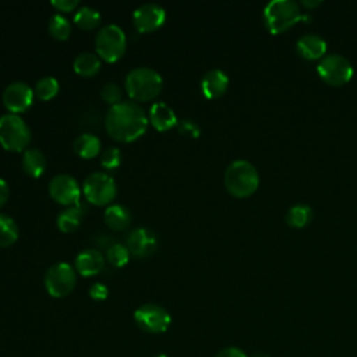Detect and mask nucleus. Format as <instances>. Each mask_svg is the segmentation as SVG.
Segmentation results:
<instances>
[{
  "label": "nucleus",
  "mask_w": 357,
  "mask_h": 357,
  "mask_svg": "<svg viewBox=\"0 0 357 357\" xmlns=\"http://www.w3.org/2000/svg\"><path fill=\"white\" fill-rule=\"evenodd\" d=\"M148 124V114L134 100H121L110 106L105 117L107 134L120 142H131L139 138L146 131Z\"/></svg>",
  "instance_id": "1"
},
{
  "label": "nucleus",
  "mask_w": 357,
  "mask_h": 357,
  "mask_svg": "<svg viewBox=\"0 0 357 357\" xmlns=\"http://www.w3.org/2000/svg\"><path fill=\"white\" fill-rule=\"evenodd\" d=\"M262 20L272 35H279L300 21H308L310 17L301 13L300 3L293 0H272L264 7Z\"/></svg>",
  "instance_id": "2"
},
{
  "label": "nucleus",
  "mask_w": 357,
  "mask_h": 357,
  "mask_svg": "<svg viewBox=\"0 0 357 357\" xmlns=\"http://www.w3.org/2000/svg\"><path fill=\"white\" fill-rule=\"evenodd\" d=\"M223 181L226 190L233 197L245 198L257 191L259 185V174L251 162L245 159H236L227 165Z\"/></svg>",
  "instance_id": "3"
},
{
  "label": "nucleus",
  "mask_w": 357,
  "mask_h": 357,
  "mask_svg": "<svg viewBox=\"0 0 357 357\" xmlns=\"http://www.w3.org/2000/svg\"><path fill=\"white\" fill-rule=\"evenodd\" d=\"M162 75L151 67H134L124 79V88L134 102H148L156 98L162 89Z\"/></svg>",
  "instance_id": "4"
},
{
  "label": "nucleus",
  "mask_w": 357,
  "mask_h": 357,
  "mask_svg": "<svg viewBox=\"0 0 357 357\" xmlns=\"http://www.w3.org/2000/svg\"><path fill=\"white\" fill-rule=\"evenodd\" d=\"M29 142L31 128L20 114L4 113L0 116V144L4 149L25 151Z\"/></svg>",
  "instance_id": "5"
},
{
  "label": "nucleus",
  "mask_w": 357,
  "mask_h": 357,
  "mask_svg": "<svg viewBox=\"0 0 357 357\" xmlns=\"http://www.w3.org/2000/svg\"><path fill=\"white\" fill-rule=\"evenodd\" d=\"M127 38L121 26L117 24L103 25L95 36L96 54L109 63L117 61L126 52Z\"/></svg>",
  "instance_id": "6"
},
{
  "label": "nucleus",
  "mask_w": 357,
  "mask_h": 357,
  "mask_svg": "<svg viewBox=\"0 0 357 357\" xmlns=\"http://www.w3.org/2000/svg\"><path fill=\"white\" fill-rule=\"evenodd\" d=\"M82 192L88 202L102 206L110 204L116 194L117 185L114 178L106 172H93L82 183Z\"/></svg>",
  "instance_id": "7"
},
{
  "label": "nucleus",
  "mask_w": 357,
  "mask_h": 357,
  "mask_svg": "<svg viewBox=\"0 0 357 357\" xmlns=\"http://www.w3.org/2000/svg\"><path fill=\"white\" fill-rule=\"evenodd\" d=\"M317 73L326 84L339 86L351 79L354 68L344 56L339 53H328L319 60Z\"/></svg>",
  "instance_id": "8"
},
{
  "label": "nucleus",
  "mask_w": 357,
  "mask_h": 357,
  "mask_svg": "<svg viewBox=\"0 0 357 357\" xmlns=\"http://www.w3.org/2000/svg\"><path fill=\"white\" fill-rule=\"evenodd\" d=\"M77 283L75 269L68 262H57L53 264L45 272L43 284L46 291L52 297H66L70 294Z\"/></svg>",
  "instance_id": "9"
},
{
  "label": "nucleus",
  "mask_w": 357,
  "mask_h": 357,
  "mask_svg": "<svg viewBox=\"0 0 357 357\" xmlns=\"http://www.w3.org/2000/svg\"><path fill=\"white\" fill-rule=\"evenodd\" d=\"M135 324L145 332L162 333L172 324V317L166 308L159 304L148 303L138 307L134 312Z\"/></svg>",
  "instance_id": "10"
},
{
  "label": "nucleus",
  "mask_w": 357,
  "mask_h": 357,
  "mask_svg": "<svg viewBox=\"0 0 357 357\" xmlns=\"http://www.w3.org/2000/svg\"><path fill=\"white\" fill-rule=\"evenodd\" d=\"M49 194L60 205L74 206L79 204L81 187L77 178L68 173H59L49 183Z\"/></svg>",
  "instance_id": "11"
},
{
  "label": "nucleus",
  "mask_w": 357,
  "mask_h": 357,
  "mask_svg": "<svg viewBox=\"0 0 357 357\" xmlns=\"http://www.w3.org/2000/svg\"><path fill=\"white\" fill-rule=\"evenodd\" d=\"M166 21V10L158 3H144L132 13V22L138 32L146 33L160 28Z\"/></svg>",
  "instance_id": "12"
},
{
  "label": "nucleus",
  "mask_w": 357,
  "mask_h": 357,
  "mask_svg": "<svg viewBox=\"0 0 357 357\" xmlns=\"http://www.w3.org/2000/svg\"><path fill=\"white\" fill-rule=\"evenodd\" d=\"M35 93L33 89L24 81L10 82L3 91V103L8 113H21L31 107Z\"/></svg>",
  "instance_id": "13"
},
{
  "label": "nucleus",
  "mask_w": 357,
  "mask_h": 357,
  "mask_svg": "<svg viewBox=\"0 0 357 357\" xmlns=\"http://www.w3.org/2000/svg\"><path fill=\"white\" fill-rule=\"evenodd\" d=\"M158 236L153 230L148 227H137L127 236V248L130 254L138 258L148 257L158 248Z\"/></svg>",
  "instance_id": "14"
},
{
  "label": "nucleus",
  "mask_w": 357,
  "mask_h": 357,
  "mask_svg": "<svg viewBox=\"0 0 357 357\" xmlns=\"http://www.w3.org/2000/svg\"><path fill=\"white\" fill-rule=\"evenodd\" d=\"M296 52L305 60H321L326 54V40L317 33H305L296 42Z\"/></svg>",
  "instance_id": "15"
},
{
  "label": "nucleus",
  "mask_w": 357,
  "mask_h": 357,
  "mask_svg": "<svg viewBox=\"0 0 357 357\" xmlns=\"http://www.w3.org/2000/svg\"><path fill=\"white\" fill-rule=\"evenodd\" d=\"M74 268L82 276L98 275L105 268V257L96 248H86L75 257Z\"/></svg>",
  "instance_id": "16"
},
{
  "label": "nucleus",
  "mask_w": 357,
  "mask_h": 357,
  "mask_svg": "<svg viewBox=\"0 0 357 357\" xmlns=\"http://www.w3.org/2000/svg\"><path fill=\"white\" fill-rule=\"evenodd\" d=\"M229 86V77L220 68H212L206 71L201 78V91L208 99H216L222 96Z\"/></svg>",
  "instance_id": "17"
},
{
  "label": "nucleus",
  "mask_w": 357,
  "mask_h": 357,
  "mask_svg": "<svg viewBox=\"0 0 357 357\" xmlns=\"http://www.w3.org/2000/svg\"><path fill=\"white\" fill-rule=\"evenodd\" d=\"M148 119H149V123L158 131H167L173 126H177V123H178L174 110L165 102L152 103L149 107Z\"/></svg>",
  "instance_id": "18"
},
{
  "label": "nucleus",
  "mask_w": 357,
  "mask_h": 357,
  "mask_svg": "<svg viewBox=\"0 0 357 357\" xmlns=\"http://www.w3.org/2000/svg\"><path fill=\"white\" fill-rule=\"evenodd\" d=\"M103 219L112 230H124L131 223V212L123 204H110L105 209Z\"/></svg>",
  "instance_id": "19"
},
{
  "label": "nucleus",
  "mask_w": 357,
  "mask_h": 357,
  "mask_svg": "<svg viewBox=\"0 0 357 357\" xmlns=\"http://www.w3.org/2000/svg\"><path fill=\"white\" fill-rule=\"evenodd\" d=\"M73 148L79 158L92 159L100 152V139L92 132H82L74 139Z\"/></svg>",
  "instance_id": "20"
},
{
  "label": "nucleus",
  "mask_w": 357,
  "mask_h": 357,
  "mask_svg": "<svg viewBox=\"0 0 357 357\" xmlns=\"http://www.w3.org/2000/svg\"><path fill=\"white\" fill-rule=\"evenodd\" d=\"M24 172L29 177H39L46 169V158L38 148H26L21 160Z\"/></svg>",
  "instance_id": "21"
},
{
  "label": "nucleus",
  "mask_w": 357,
  "mask_h": 357,
  "mask_svg": "<svg viewBox=\"0 0 357 357\" xmlns=\"http://www.w3.org/2000/svg\"><path fill=\"white\" fill-rule=\"evenodd\" d=\"M84 213L85 212H84V208L81 206V204L74 205V206H67L56 218V225H57L59 230L63 233L74 231L79 226V223L84 218Z\"/></svg>",
  "instance_id": "22"
},
{
  "label": "nucleus",
  "mask_w": 357,
  "mask_h": 357,
  "mask_svg": "<svg viewBox=\"0 0 357 357\" xmlns=\"http://www.w3.org/2000/svg\"><path fill=\"white\" fill-rule=\"evenodd\" d=\"M102 61L96 53L81 52L73 61L74 71L82 77H92L100 70Z\"/></svg>",
  "instance_id": "23"
},
{
  "label": "nucleus",
  "mask_w": 357,
  "mask_h": 357,
  "mask_svg": "<svg viewBox=\"0 0 357 357\" xmlns=\"http://www.w3.org/2000/svg\"><path fill=\"white\" fill-rule=\"evenodd\" d=\"M314 218L312 208L307 204H296L290 206L284 215V220L290 227L303 229L310 225Z\"/></svg>",
  "instance_id": "24"
},
{
  "label": "nucleus",
  "mask_w": 357,
  "mask_h": 357,
  "mask_svg": "<svg viewBox=\"0 0 357 357\" xmlns=\"http://www.w3.org/2000/svg\"><path fill=\"white\" fill-rule=\"evenodd\" d=\"M73 20H74V24L81 29L91 31L102 22V15L95 7L81 6L79 8L75 10Z\"/></svg>",
  "instance_id": "25"
},
{
  "label": "nucleus",
  "mask_w": 357,
  "mask_h": 357,
  "mask_svg": "<svg viewBox=\"0 0 357 357\" xmlns=\"http://www.w3.org/2000/svg\"><path fill=\"white\" fill-rule=\"evenodd\" d=\"M18 238V225L17 222L6 215L0 213V247H10Z\"/></svg>",
  "instance_id": "26"
},
{
  "label": "nucleus",
  "mask_w": 357,
  "mask_h": 357,
  "mask_svg": "<svg viewBox=\"0 0 357 357\" xmlns=\"http://www.w3.org/2000/svg\"><path fill=\"white\" fill-rule=\"evenodd\" d=\"M59 89H60V84L57 78H54L53 75H45L36 81L33 93L40 100H50L57 95Z\"/></svg>",
  "instance_id": "27"
},
{
  "label": "nucleus",
  "mask_w": 357,
  "mask_h": 357,
  "mask_svg": "<svg viewBox=\"0 0 357 357\" xmlns=\"http://www.w3.org/2000/svg\"><path fill=\"white\" fill-rule=\"evenodd\" d=\"M47 29L53 38L64 40L71 33V22L61 13H56L49 18Z\"/></svg>",
  "instance_id": "28"
},
{
  "label": "nucleus",
  "mask_w": 357,
  "mask_h": 357,
  "mask_svg": "<svg viewBox=\"0 0 357 357\" xmlns=\"http://www.w3.org/2000/svg\"><path fill=\"white\" fill-rule=\"evenodd\" d=\"M130 251L127 248V245L120 244V243H114L110 244L106 250V259L110 262V265H113L114 268H121L124 266L128 259H130Z\"/></svg>",
  "instance_id": "29"
},
{
  "label": "nucleus",
  "mask_w": 357,
  "mask_h": 357,
  "mask_svg": "<svg viewBox=\"0 0 357 357\" xmlns=\"http://www.w3.org/2000/svg\"><path fill=\"white\" fill-rule=\"evenodd\" d=\"M121 163V152L117 146L106 148L100 155V165L106 170H114Z\"/></svg>",
  "instance_id": "30"
},
{
  "label": "nucleus",
  "mask_w": 357,
  "mask_h": 357,
  "mask_svg": "<svg viewBox=\"0 0 357 357\" xmlns=\"http://www.w3.org/2000/svg\"><path fill=\"white\" fill-rule=\"evenodd\" d=\"M100 98L110 106L117 105L121 102V89L116 82H106L100 89Z\"/></svg>",
  "instance_id": "31"
},
{
  "label": "nucleus",
  "mask_w": 357,
  "mask_h": 357,
  "mask_svg": "<svg viewBox=\"0 0 357 357\" xmlns=\"http://www.w3.org/2000/svg\"><path fill=\"white\" fill-rule=\"evenodd\" d=\"M177 131L184 135V137H188V138H198L199 134H201V130H199V126L194 121V120H190V119H183V120H178L177 123Z\"/></svg>",
  "instance_id": "32"
},
{
  "label": "nucleus",
  "mask_w": 357,
  "mask_h": 357,
  "mask_svg": "<svg viewBox=\"0 0 357 357\" xmlns=\"http://www.w3.org/2000/svg\"><path fill=\"white\" fill-rule=\"evenodd\" d=\"M89 296L92 300H96V301H102L105 298H107L109 296V289L106 284L100 283V282H96L93 283L91 287H89Z\"/></svg>",
  "instance_id": "33"
},
{
  "label": "nucleus",
  "mask_w": 357,
  "mask_h": 357,
  "mask_svg": "<svg viewBox=\"0 0 357 357\" xmlns=\"http://www.w3.org/2000/svg\"><path fill=\"white\" fill-rule=\"evenodd\" d=\"M50 4L57 10V11H74L79 6V0H52Z\"/></svg>",
  "instance_id": "34"
},
{
  "label": "nucleus",
  "mask_w": 357,
  "mask_h": 357,
  "mask_svg": "<svg viewBox=\"0 0 357 357\" xmlns=\"http://www.w3.org/2000/svg\"><path fill=\"white\" fill-rule=\"evenodd\" d=\"M215 357H247V356L238 347H226V349L220 350Z\"/></svg>",
  "instance_id": "35"
},
{
  "label": "nucleus",
  "mask_w": 357,
  "mask_h": 357,
  "mask_svg": "<svg viewBox=\"0 0 357 357\" xmlns=\"http://www.w3.org/2000/svg\"><path fill=\"white\" fill-rule=\"evenodd\" d=\"M8 195H10V188H8V184L4 178L0 177V208L6 205L7 199H8Z\"/></svg>",
  "instance_id": "36"
},
{
  "label": "nucleus",
  "mask_w": 357,
  "mask_h": 357,
  "mask_svg": "<svg viewBox=\"0 0 357 357\" xmlns=\"http://www.w3.org/2000/svg\"><path fill=\"white\" fill-rule=\"evenodd\" d=\"M319 4H321V1H319V0H314V1L303 0V1H300V6H301V7H305V8H314V7L319 6Z\"/></svg>",
  "instance_id": "37"
},
{
  "label": "nucleus",
  "mask_w": 357,
  "mask_h": 357,
  "mask_svg": "<svg viewBox=\"0 0 357 357\" xmlns=\"http://www.w3.org/2000/svg\"><path fill=\"white\" fill-rule=\"evenodd\" d=\"M252 357H269V356H266V354H262V353H257V354H254Z\"/></svg>",
  "instance_id": "38"
},
{
  "label": "nucleus",
  "mask_w": 357,
  "mask_h": 357,
  "mask_svg": "<svg viewBox=\"0 0 357 357\" xmlns=\"http://www.w3.org/2000/svg\"><path fill=\"white\" fill-rule=\"evenodd\" d=\"M153 357H169V356H166V354H158V356H153Z\"/></svg>",
  "instance_id": "39"
}]
</instances>
